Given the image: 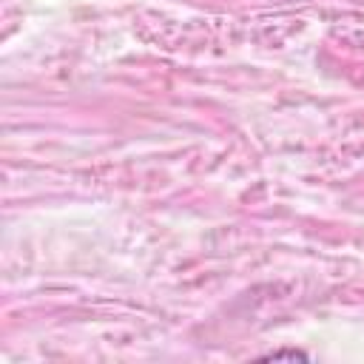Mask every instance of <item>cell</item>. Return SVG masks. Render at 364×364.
<instances>
[{
    "instance_id": "obj_1",
    "label": "cell",
    "mask_w": 364,
    "mask_h": 364,
    "mask_svg": "<svg viewBox=\"0 0 364 364\" xmlns=\"http://www.w3.org/2000/svg\"><path fill=\"white\" fill-rule=\"evenodd\" d=\"M264 358H270V361H307L310 355L301 350H273V353H264Z\"/></svg>"
}]
</instances>
